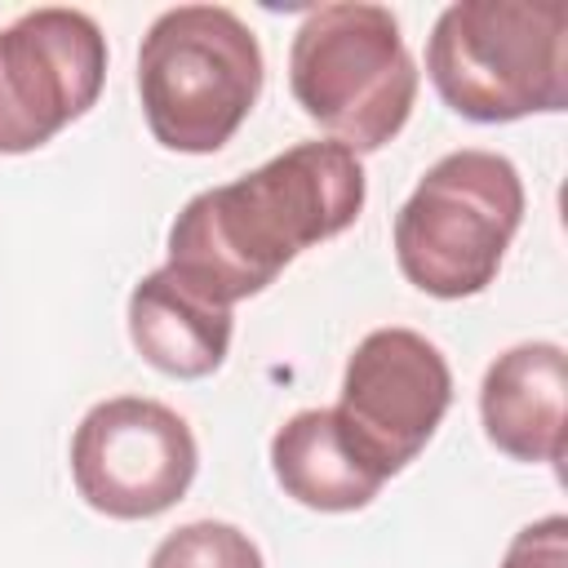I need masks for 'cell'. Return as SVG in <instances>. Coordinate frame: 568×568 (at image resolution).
I'll return each mask as SVG.
<instances>
[{
	"instance_id": "6da1fadb",
	"label": "cell",
	"mask_w": 568,
	"mask_h": 568,
	"mask_svg": "<svg viewBox=\"0 0 568 568\" xmlns=\"http://www.w3.org/2000/svg\"><path fill=\"white\" fill-rule=\"evenodd\" d=\"M364 209L359 155L297 142L262 169L209 186L169 226V271L217 306L262 293L302 248L333 240Z\"/></svg>"
},
{
	"instance_id": "7a4b0ae2",
	"label": "cell",
	"mask_w": 568,
	"mask_h": 568,
	"mask_svg": "<svg viewBox=\"0 0 568 568\" xmlns=\"http://www.w3.org/2000/svg\"><path fill=\"white\" fill-rule=\"evenodd\" d=\"M435 93L475 124L568 106L564 0H457L426 40Z\"/></svg>"
},
{
	"instance_id": "3957f363",
	"label": "cell",
	"mask_w": 568,
	"mask_h": 568,
	"mask_svg": "<svg viewBox=\"0 0 568 568\" xmlns=\"http://www.w3.org/2000/svg\"><path fill=\"white\" fill-rule=\"evenodd\" d=\"M262 93L257 36L222 4L164 9L138 49V98L160 146L209 155L235 138Z\"/></svg>"
},
{
	"instance_id": "277c9868",
	"label": "cell",
	"mask_w": 568,
	"mask_h": 568,
	"mask_svg": "<svg viewBox=\"0 0 568 568\" xmlns=\"http://www.w3.org/2000/svg\"><path fill=\"white\" fill-rule=\"evenodd\" d=\"M288 84L297 106L346 151L386 146L413 111L417 62L390 9L368 0L320 4L293 36Z\"/></svg>"
},
{
	"instance_id": "5b68a950",
	"label": "cell",
	"mask_w": 568,
	"mask_h": 568,
	"mask_svg": "<svg viewBox=\"0 0 568 568\" xmlns=\"http://www.w3.org/2000/svg\"><path fill=\"white\" fill-rule=\"evenodd\" d=\"M524 222L519 169L497 151H448L395 213V257L413 288L457 302L484 293Z\"/></svg>"
},
{
	"instance_id": "8992f818",
	"label": "cell",
	"mask_w": 568,
	"mask_h": 568,
	"mask_svg": "<svg viewBox=\"0 0 568 568\" xmlns=\"http://www.w3.org/2000/svg\"><path fill=\"white\" fill-rule=\"evenodd\" d=\"M453 404V373L435 342L413 328H373L346 359L337 430L355 457L390 479L435 435Z\"/></svg>"
},
{
	"instance_id": "52a82bcc",
	"label": "cell",
	"mask_w": 568,
	"mask_h": 568,
	"mask_svg": "<svg viewBox=\"0 0 568 568\" xmlns=\"http://www.w3.org/2000/svg\"><path fill=\"white\" fill-rule=\"evenodd\" d=\"M102 80L106 36L89 13L44 4L0 27V155L44 146L98 102Z\"/></svg>"
},
{
	"instance_id": "ba28073f",
	"label": "cell",
	"mask_w": 568,
	"mask_h": 568,
	"mask_svg": "<svg viewBox=\"0 0 568 568\" xmlns=\"http://www.w3.org/2000/svg\"><path fill=\"white\" fill-rule=\"evenodd\" d=\"M200 466L191 426L160 399L120 395L84 413L71 439L80 497L111 519L164 515L191 488Z\"/></svg>"
},
{
	"instance_id": "9c48e42d",
	"label": "cell",
	"mask_w": 568,
	"mask_h": 568,
	"mask_svg": "<svg viewBox=\"0 0 568 568\" xmlns=\"http://www.w3.org/2000/svg\"><path fill=\"white\" fill-rule=\"evenodd\" d=\"M568 359L555 342H524L497 355L479 386L484 435L515 462H564Z\"/></svg>"
},
{
	"instance_id": "30bf717a",
	"label": "cell",
	"mask_w": 568,
	"mask_h": 568,
	"mask_svg": "<svg viewBox=\"0 0 568 568\" xmlns=\"http://www.w3.org/2000/svg\"><path fill=\"white\" fill-rule=\"evenodd\" d=\"M129 337L151 368L169 377H209L231 346V306L209 302L160 266L129 293Z\"/></svg>"
},
{
	"instance_id": "8fae6325",
	"label": "cell",
	"mask_w": 568,
	"mask_h": 568,
	"mask_svg": "<svg viewBox=\"0 0 568 568\" xmlns=\"http://www.w3.org/2000/svg\"><path fill=\"white\" fill-rule=\"evenodd\" d=\"M271 470L293 501L311 510H333V515L368 506L386 484L355 457V448L337 430L333 408L293 413L271 439Z\"/></svg>"
},
{
	"instance_id": "7c38bea8",
	"label": "cell",
	"mask_w": 568,
	"mask_h": 568,
	"mask_svg": "<svg viewBox=\"0 0 568 568\" xmlns=\"http://www.w3.org/2000/svg\"><path fill=\"white\" fill-rule=\"evenodd\" d=\"M146 568H262V550L235 524L195 519L186 528H173L155 546Z\"/></svg>"
},
{
	"instance_id": "4fadbf2b",
	"label": "cell",
	"mask_w": 568,
	"mask_h": 568,
	"mask_svg": "<svg viewBox=\"0 0 568 568\" xmlns=\"http://www.w3.org/2000/svg\"><path fill=\"white\" fill-rule=\"evenodd\" d=\"M501 568H568V519L546 515L515 532Z\"/></svg>"
}]
</instances>
